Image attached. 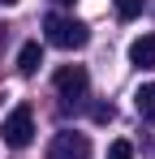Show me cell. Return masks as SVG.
I'll list each match as a JSON object with an SVG mask.
<instances>
[{"label":"cell","mask_w":155,"mask_h":159,"mask_svg":"<svg viewBox=\"0 0 155 159\" xmlns=\"http://www.w3.org/2000/svg\"><path fill=\"white\" fill-rule=\"evenodd\" d=\"M0 138H4V146H9V151H22V146H30V138H35V112H30L26 103H17L9 116H4Z\"/></svg>","instance_id":"2"},{"label":"cell","mask_w":155,"mask_h":159,"mask_svg":"<svg viewBox=\"0 0 155 159\" xmlns=\"http://www.w3.org/2000/svg\"><path fill=\"white\" fill-rule=\"evenodd\" d=\"M129 65H138V69H155V34H142V39L129 43Z\"/></svg>","instance_id":"5"},{"label":"cell","mask_w":155,"mask_h":159,"mask_svg":"<svg viewBox=\"0 0 155 159\" xmlns=\"http://www.w3.org/2000/svg\"><path fill=\"white\" fill-rule=\"evenodd\" d=\"M39 65H43V48L39 43H22V52H17V73H39Z\"/></svg>","instance_id":"6"},{"label":"cell","mask_w":155,"mask_h":159,"mask_svg":"<svg viewBox=\"0 0 155 159\" xmlns=\"http://www.w3.org/2000/svg\"><path fill=\"white\" fill-rule=\"evenodd\" d=\"M56 4H73V0H56Z\"/></svg>","instance_id":"12"},{"label":"cell","mask_w":155,"mask_h":159,"mask_svg":"<svg viewBox=\"0 0 155 159\" xmlns=\"http://www.w3.org/2000/svg\"><path fill=\"white\" fill-rule=\"evenodd\" d=\"M91 116H95V120H99V125H108V120H112V116H116V112H112V103H95V112H91Z\"/></svg>","instance_id":"10"},{"label":"cell","mask_w":155,"mask_h":159,"mask_svg":"<svg viewBox=\"0 0 155 159\" xmlns=\"http://www.w3.org/2000/svg\"><path fill=\"white\" fill-rule=\"evenodd\" d=\"M134 107H138V116H142L147 125H155V82L138 86V95H134Z\"/></svg>","instance_id":"7"},{"label":"cell","mask_w":155,"mask_h":159,"mask_svg":"<svg viewBox=\"0 0 155 159\" xmlns=\"http://www.w3.org/2000/svg\"><path fill=\"white\" fill-rule=\"evenodd\" d=\"M108 159H134V146H129L125 138H116V142L108 146Z\"/></svg>","instance_id":"9"},{"label":"cell","mask_w":155,"mask_h":159,"mask_svg":"<svg viewBox=\"0 0 155 159\" xmlns=\"http://www.w3.org/2000/svg\"><path fill=\"white\" fill-rule=\"evenodd\" d=\"M48 159H91V142H86V133H56Z\"/></svg>","instance_id":"4"},{"label":"cell","mask_w":155,"mask_h":159,"mask_svg":"<svg viewBox=\"0 0 155 159\" xmlns=\"http://www.w3.org/2000/svg\"><path fill=\"white\" fill-rule=\"evenodd\" d=\"M142 4H147V0H116V17H121V22H134V17L142 13Z\"/></svg>","instance_id":"8"},{"label":"cell","mask_w":155,"mask_h":159,"mask_svg":"<svg viewBox=\"0 0 155 159\" xmlns=\"http://www.w3.org/2000/svg\"><path fill=\"white\" fill-rule=\"evenodd\" d=\"M43 39H48L52 48H60V52H78V48H86V43H91V30L82 26L78 17L52 13V17H43Z\"/></svg>","instance_id":"1"},{"label":"cell","mask_w":155,"mask_h":159,"mask_svg":"<svg viewBox=\"0 0 155 159\" xmlns=\"http://www.w3.org/2000/svg\"><path fill=\"white\" fill-rule=\"evenodd\" d=\"M52 86H56V95H60V99H82V95H86V86H91V78H86V69H82V65H60V69H56V78H52Z\"/></svg>","instance_id":"3"},{"label":"cell","mask_w":155,"mask_h":159,"mask_svg":"<svg viewBox=\"0 0 155 159\" xmlns=\"http://www.w3.org/2000/svg\"><path fill=\"white\" fill-rule=\"evenodd\" d=\"M0 4H17V0H0Z\"/></svg>","instance_id":"11"}]
</instances>
